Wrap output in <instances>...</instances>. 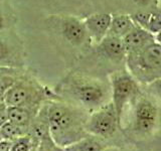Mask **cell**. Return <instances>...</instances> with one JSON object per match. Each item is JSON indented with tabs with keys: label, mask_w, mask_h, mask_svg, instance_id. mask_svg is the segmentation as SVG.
Here are the masks:
<instances>
[{
	"label": "cell",
	"mask_w": 161,
	"mask_h": 151,
	"mask_svg": "<svg viewBox=\"0 0 161 151\" xmlns=\"http://www.w3.org/2000/svg\"><path fill=\"white\" fill-rule=\"evenodd\" d=\"M42 109L48 121L50 136L63 149L90 135L86 130L89 116L80 106L53 97L45 101Z\"/></svg>",
	"instance_id": "obj_1"
},
{
	"label": "cell",
	"mask_w": 161,
	"mask_h": 151,
	"mask_svg": "<svg viewBox=\"0 0 161 151\" xmlns=\"http://www.w3.org/2000/svg\"><path fill=\"white\" fill-rule=\"evenodd\" d=\"M58 93L62 99L68 98L69 102L85 110L95 111L108 103L109 90L106 84L99 80L73 75L63 81Z\"/></svg>",
	"instance_id": "obj_2"
},
{
	"label": "cell",
	"mask_w": 161,
	"mask_h": 151,
	"mask_svg": "<svg viewBox=\"0 0 161 151\" xmlns=\"http://www.w3.org/2000/svg\"><path fill=\"white\" fill-rule=\"evenodd\" d=\"M53 98L49 91L44 89L33 78L20 74L15 83L4 95V102L8 107L21 106L38 112L47 100Z\"/></svg>",
	"instance_id": "obj_3"
},
{
	"label": "cell",
	"mask_w": 161,
	"mask_h": 151,
	"mask_svg": "<svg viewBox=\"0 0 161 151\" xmlns=\"http://www.w3.org/2000/svg\"><path fill=\"white\" fill-rule=\"evenodd\" d=\"M128 72L138 83L148 85L161 79V44L153 42L126 57Z\"/></svg>",
	"instance_id": "obj_4"
},
{
	"label": "cell",
	"mask_w": 161,
	"mask_h": 151,
	"mask_svg": "<svg viewBox=\"0 0 161 151\" xmlns=\"http://www.w3.org/2000/svg\"><path fill=\"white\" fill-rule=\"evenodd\" d=\"M140 88L135 78L129 72H117L111 78V102L117 112L120 124L126 105L139 97Z\"/></svg>",
	"instance_id": "obj_5"
},
{
	"label": "cell",
	"mask_w": 161,
	"mask_h": 151,
	"mask_svg": "<svg viewBox=\"0 0 161 151\" xmlns=\"http://www.w3.org/2000/svg\"><path fill=\"white\" fill-rule=\"evenodd\" d=\"M25 64L24 44L12 28L0 31V68L20 70Z\"/></svg>",
	"instance_id": "obj_6"
},
{
	"label": "cell",
	"mask_w": 161,
	"mask_h": 151,
	"mask_svg": "<svg viewBox=\"0 0 161 151\" xmlns=\"http://www.w3.org/2000/svg\"><path fill=\"white\" fill-rule=\"evenodd\" d=\"M120 127V121L112 102L95 110L86 124V130L90 135L101 138L112 137Z\"/></svg>",
	"instance_id": "obj_7"
},
{
	"label": "cell",
	"mask_w": 161,
	"mask_h": 151,
	"mask_svg": "<svg viewBox=\"0 0 161 151\" xmlns=\"http://www.w3.org/2000/svg\"><path fill=\"white\" fill-rule=\"evenodd\" d=\"M158 120V110L151 100L138 97L134 110V130L140 135L153 132Z\"/></svg>",
	"instance_id": "obj_8"
},
{
	"label": "cell",
	"mask_w": 161,
	"mask_h": 151,
	"mask_svg": "<svg viewBox=\"0 0 161 151\" xmlns=\"http://www.w3.org/2000/svg\"><path fill=\"white\" fill-rule=\"evenodd\" d=\"M59 28L64 39L75 47H80L91 40L84 19L64 16L59 19Z\"/></svg>",
	"instance_id": "obj_9"
},
{
	"label": "cell",
	"mask_w": 161,
	"mask_h": 151,
	"mask_svg": "<svg viewBox=\"0 0 161 151\" xmlns=\"http://www.w3.org/2000/svg\"><path fill=\"white\" fill-rule=\"evenodd\" d=\"M111 21L112 14L109 13H95L86 17L84 22L91 40L99 43L109 33Z\"/></svg>",
	"instance_id": "obj_10"
},
{
	"label": "cell",
	"mask_w": 161,
	"mask_h": 151,
	"mask_svg": "<svg viewBox=\"0 0 161 151\" xmlns=\"http://www.w3.org/2000/svg\"><path fill=\"white\" fill-rule=\"evenodd\" d=\"M123 42L126 53L128 54L138 52L147 45L155 42V35L149 30L135 25L132 30L123 37Z\"/></svg>",
	"instance_id": "obj_11"
},
{
	"label": "cell",
	"mask_w": 161,
	"mask_h": 151,
	"mask_svg": "<svg viewBox=\"0 0 161 151\" xmlns=\"http://www.w3.org/2000/svg\"><path fill=\"white\" fill-rule=\"evenodd\" d=\"M98 48L104 57L115 63H119L124 59H126L127 57L123 38L109 33L98 43Z\"/></svg>",
	"instance_id": "obj_12"
},
{
	"label": "cell",
	"mask_w": 161,
	"mask_h": 151,
	"mask_svg": "<svg viewBox=\"0 0 161 151\" xmlns=\"http://www.w3.org/2000/svg\"><path fill=\"white\" fill-rule=\"evenodd\" d=\"M132 16L128 14H115L112 15V21L109 29V34L123 38L135 26Z\"/></svg>",
	"instance_id": "obj_13"
},
{
	"label": "cell",
	"mask_w": 161,
	"mask_h": 151,
	"mask_svg": "<svg viewBox=\"0 0 161 151\" xmlns=\"http://www.w3.org/2000/svg\"><path fill=\"white\" fill-rule=\"evenodd\" d=\"M37 113L38 112L21 106L8 107V120L13 123L30 127Z\"/></svg>",
	"instance_id": "obj_14"
},
{
	"label": "cell",
	"mask_w": 161,
	"mask_h": 151,
	"mask_svg": "<svg viewBox=\"0 0 161 151\" xmlns=\"http://www.w3.org/2000/svg\"><path fill=\"white\" fill-rule=\"evenodd\" d=\"M29 128L28 126H22L16 123H13L11 121H7L1 128H0V132L3 139L14 141L20 137L26 136L29 134Z\"/></svg>",
	"instance_id": "obj_15"
},
{
	"label": "cell",
	"mask_w": 161,
	"mask_h": 151,
	"mask_svg": "<svg viewBox=\"0 0 161 151\" xmlns=\"http://www.w3.org/2000/svg\"><path fill=\"white\" fill-rule=\"evenodd\" d=\"M64 151H104V145L91 135L64 148Z\"/></svg>",
	"instance_id": "obj_16"
},
{
	"label": "cell",
	"mask_w": 161,
	"mask_h": 151,
	"mask_svg": "<svg viewBox=\"0 0 161 151\" xmlns=\"http://www.w3.org/2000/svg\"><path fill=\"white\" fill-rule=\"evenodd\" d=\"M20 70L11 69H0V97L3 98L7 91L12 87L15 83Z\"/></svg>",
	"instance_id": "obj_17"
},
{
	"label": "cell",
	"mask_w": 161,
	"mask_h": 151,
	"mask_svg": "<svg viewBox=\"0 0 161 151\" xmlns=\"http://www.w3.org/2000/svg\"><path fill=\"white\" fill-rule=\"evenodd\" d=\"M15 16L6 4L0 3V31L11 28Z\"/></svg>",
	"instance_id": "obj_18"
},
{
	"label": "cell",
	"mask_w": 161,
	"mask_h": 151,
	"mask_svg": "<svg viewBox=\"0 0 161 151\" xmlns=\"http://www.w3.org/2000/svg\"><path fill=\"white\" fill-rule=\"evenodd\" d=\"M35 144L37 143L34 142L29 135H26L13 141L11 151H31Z\"/></svg>",
	"instance_id": "obj_19"
},
{
	"label": "cell",
	"mask_w": 161,
	"mask_h": 151,
	"mask_svg": "<svg viewBox=\"0 0 161 151\" xmlns=\"http://www.w3.org/2000/svg\"><path fill=\"white\" fill-rule=\"evenodd\" d=\"M35 151H64V149L59 147V146L53 140L50 134H48L39 140V142L36 145Z\"/></svg>",
	"instance_id": "obj_20"
},
{
	"label": "cell",
	"mask_w": 161,
	"mask_h": 151,
	"mask_svg": "<svg viewBox=\"0 0 161 151\" xmlns=\"http://www.w3.org/2000/svg\"><path fill=\"white\" fill-rule=\"evenodd\" d=\"M148 30L154 35L161 31V8L155 9L154 11H151Z\"/></svg>",
	"instance_id": "obj_21"
},
{
	"label": "cell",
	"mask_w": 161,
	"mask_h": 151,
	"mask_svg": "<svg viewBox=\"0 0 161 151\" xmlns=\"http://www.w3.org/2000/svg\"><path fill=\"white\" fill-rule=\"evenodd\" d=\"M131 16H132L133 21L135 22L136 25L148 30V25H149L150 17H151V11L141 10V11L136 12L133 15H131Z\"/></svg>",
	"instance_id": "obj_22"
},
{
	"label": "cell",
	"mask_w": 161,
	"mask_h": 151,
	"mask_svg": "<svg viewBox=\"0 0 161 151\" xmlns=\"http://www.w3.org/2000/svg\"><path fill=\"white\" fill-rule=\"evenodd\" d=\"M8 121V106L5 104L4 99L0 97V128Z\"/></svg>",
	"instance_id": "obj_23"
},
{
	"label": "cell",
	"mask_w": 161,
	"mask_h": 151,
	"mask_svg": "<svg viewBox=\"0 0 161 151\" xmlns=\"http://www.w3.org/2000/svg\"><path fill=\"white\" fill-rule=\"evenodd\" d=\"M147 89L150 94H152L155 97L161 99V79L156 80L154 82L147 85Z\"/></svg>",
	"instance_id": "obj_24"
},
{
	"label": "cell",
	"mask_w": 161,
	"mask_h": 151,
	"mask_svg": "<svg viewBox=\"0 0 161 151\" xmlns=\"http://www.w3.org/2000/svg\"><path fill=\"white\" fill-rule=\"evenodd\" d=\"M132 1L138 5L139 7L147 8V7H152L156 4V2H158L157 0H132Z\"/></svg>",
	"instance_id": "obj_25"
},
{
	"label": "cell",
	"mask_w": 161,
	"mask_h": 151,
	"mask_svg": "<svg viewBox=\"0 0 161 151\" xmlns=\"http://www.w3.org/2000/svg\"><path fill=\"white\" fill-rule=\"evenodd\" d=\"M12 142L13 141L11 140L2 139L0 141V151H11Z\"/></svg>",
	"instance_id": "obj_26"
},
{
	"label": "cell",
	"mask_w": 161,
	"mask_h": 151,
	"mask_svg": "<svg viewBox=\"0 0 161 151\" xmlns=\"http://www.w3.org/2000/svg\"><path fill=\"white\" fill-rule=\"evenodd\" d=\"M155 42L159 44H161V31H159L158 33L155 34Z\"/></svg>",
	"instance_id": "obj_27"
},
{
	"label": "cell",
	"mask_w": 161,
	"mask_h": 151,
	"mask_svg": "<svg viewBox=\"0 0 161 151\" xmlns=\"http://www.w3.org/2000/svg\"><path fill=\"white\" fill-rule=\"evenodd\" d=\"M3 138H2V136H1V132H0V141H1Z\"/></svg>",
	"instance_id": "obj_28"
},
{
	"label": "cell",
	"mask_w": 161,
	"mask_h": 151,
	"mask_svg": "<svg viewBox=\"0 0 161 151\" xmlns=\"http://www.w3.org/2000/svg\"><path fill=\"white\" fill-rule=\"evenodd\" d=\"M157 1H158V2H160V3H161V0H157Z\"/></svg>",
	"instance_id": "obj_29"
},
{
	"label": "cell",
	"mask_w": 161,
	"mask_h": 151,
	"mask_svg": "<svg viewBox=\"0 0 161 151\" xmlns=\"http://www.w3.org/2000/svg\"><path fill=\"white\" fill-rule=\"evenodd\" d=\"M0 69H2V68H0Z\"/></svg>",
	"instance_id": "obj_30"
}]
</instances>
